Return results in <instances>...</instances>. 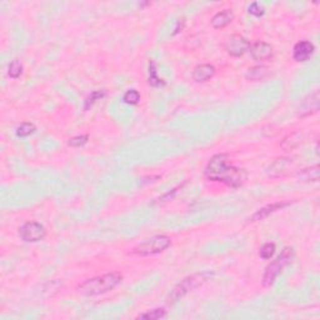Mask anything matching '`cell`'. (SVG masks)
<instances>
[{
	"label": "cell",
	"instance_id": "cell-22",
	"mask_svg": "<svg viewBox=\"0 0 320 320\" xmlns=\"http://www.w3.org/2000/svg\"><path fill=\"white\" fill-rule=\"evenodd\" d=\"M123 100H124V103L129 104V105H136V104L140 101V94H139V91L135 90V89H132V90H128L127 93L124 94Z\"/></svg>",
	"mask_w": 320,
	"mask_h": 320
},
{
	"label": "cell",
	"instance_id": "cell-16",
	"mask_svg": "<svg viewBox=\"0 0 320 320\" xmlns=\"http://www.w3.org/2000/svg\"><path fill=\"white\" fill-rule=\"evenodd\" d=\"M301 140H303V133L301 132H295L292 133L290 135L285 136L282 141V148H284L285 150H290V149L296 148V146L300 145Z\"/></svg>",
	"mask_w": 320,
	"mask_h": 320
},
{
	"label": "cell",
	"instance_id": "cell-24",
	"mask_svg": "<svg viewBox=\"0 0 320 320\" xmlns=\"http://www.w3.org/2000/svg\"><path fill=\"white\" fill-rule=\"evenodd\" d=\"M274 253H275V244L266 243L260 248L259 255H260L263 259H265V260H268V259H270L273 255H274Z\"/></svg>",
	"mask_w": 320,
	"mask_h": 320
},
{
	"label": "cell",
	"instance_id": "cell-18",
	"mask_svg": "<svg viewBox=\"0 0 320 320\" xmlns=\"http://www.w3.org/2000/svg\"><path fill=\"white\" fill-rule=\"evenodd\" d=\"M299 178H301L303 180L306 182H318L319 179V167L318 165H314V167L306 168L299 172Z\"/></svg>",
	"mask_w": 320,
	"mask_h": 320
},
{
	"label": "cell",
	"instance_id": "cell-11",
	"mask_svg": "<svg viewBox=\"0 0 320 320\" xmlns=\"http://www.w3.org/2000/svg\"><path fill=\"white\" fill-rule=\"evenodd\" d=\"M289 205H290L289 201H278V203L269 204V205L264 206V208L259 209L258 211H255V213L253 214V217L250 218V222H259V220L265 219V218L269 217L270 214L275 213V211L280 210V209L283 208H287V206Z\"/></svg>",
	"mask_w": 320,
	"mask_h": 320
},
{
	"label": "cell",
	"instance_id": "cell-25",
	"mask_svg": "<svg viewBox=\"0 0 320 320\" xmlns=\"http://www.w3.org/2000/svg\"><path fill=\"white\" fill-rule=\"evenodd\" d=\"M88 140H89L88 135H78L70 139L68 144H69L70 146H74V148H79V146L85 145V144L88 143Z\"/></svg>",
	"mask_w": 320,
	"mask_h": 320
},
{
	"label": "cell",
	"instance_id": "cell-1",
	"mask_svg": "<svg viewBox=\"0 0 320 320\" xmlns=\"http://www.w3.org/2000/svg\"><path fill=\"white\" fill-rule=\"evenodd\" d=\"M205 177L210 182L223 183L230 188L238 189L243 187L248 179L245 169L228 164L227 154H217L209 160L205 168Z\"/></svg>",
	"mask_w": 320,
	"mask_h": 320
},
{
	"label": "cell",
	"instance_id": "cell-10",
	"mask_svg": "<svg viewBox=\"0 0 320 320\" xmlns=\"http://www.w3.org/2000/svg\"><path fill=\"white\" fill-rule=\"evenodd\" d=\"M314 45L313 43L308 40H300L295 44L293 50V58L295 62L304 63L306 60L310 59V57L314 53Z\"/></svg>",
	"mask_w": 320,
	"mask_h": 320
},
{
	"label": "cell",
	"instance_id": "cell-12",
	"mask_svg": "<svg viewBox=\"0 0 320 320\" xmlns=\"http://www.w3.org/2000/svg\"><path fill=\"white\" fill-rule=\"evenodd\" d=\"M215 75V67L211 64H200L193 70V79L196 83L210 80Z\"/></svg>",
	"mask_w": 320,
	"mask_h": 320
},
{
	"label": "cell",
	"instance_id": "cell-15",
	"mask_svg": "<svg viewBox=\"0 0 320 320\" xmlns=\"http://www.w3.org/2000/svg\"><path fill=\"white\" fill-rule=\"evenodd\" d=\"M292 164V160L289 158H279L275 160L269 167V175L272 177H279L283 175L288 170V168Z\"/></svg>",
	"mask_w": 320,
	"mask_h": 320
},
{
	"label": "cell",
	"instance_id": "cell-17",
	"mask_svg": "<svg viewBox=\"0 0 320 320\" xmlns=\"http://www.w3.org/2000/svg\"><path fill=\"white\" fill-rule=\"evenodd\" d=\"M149 84L154 88H160V86L165 85V81L162 78L158 77V70H156V65L153 60L149 62V78H148Z\"/></svg>",
	"mask_w": 320,
	"mask_h": 320
},
{
	"label": "cell",
	"instance_id": "cell-3",
	"mask_svg": "<svg viewBox=\"0 0 320 320\" xmlns=\"http://www.w3.org/2000/svg\"><path fill=\"white\" fill-rule=\"evenodd\" d=\"M210 277V273H196V274L189 275V277L184 278L182 282L175 285L174 289L169 294V296H168V304L173 305V304L182 300L189 292H193L194 289L203 285Z\"/></svg>",
	"mask_w": 320,
	"mask_h": 320
},
{
	"label": "cell",
	"instance_id": "cell-26",
	"mask_svg": "<svg viewBox=\"0 0 320 320\" xmlns=\"http://www.w3.org/2000/svg\"><path fill=\"white\" fill-rule=\"evenodd\" d=\"M249 13H250L251 15H254V17L256 18H260L264 15V8L260 7L259 5V3H253V4H250V7H249Z\"/></svg>",
	"mask_w": 320,
	"mask_h": 320
},
{
	"label": "cell",
	"instance_id": "cell-14",
	"mask_svg": "<svg viewBox=\"0 0 320 320\" xmlns=\"http://www.w3.org/2000/svg\"><path fill=\"white\" fill-rule=\"evenodd\" d=\"M269 75V68L265 65H255L249 68L246 72V79L250 81H260L264 80Z\"/></svg>",
	"mask_w": 320,
	"mask_h": 320
},
{
	"label": "cell",
	"instance_id": "cell-6",
	"mask_svg": "<svg viewBox=\"0 0 320 320\" xmlns=\"http://www.w3.org/2000/svg\"><path fill=\"white\" fill-rule=\"evenodd\" d=\"M19 237L25 243H38L46 237V229L40 223L28 222L19 228Z\"/></svg>",
	"mask_w": 320,
	"mask_h": 320
},
{
	"label": "cell",
	"instance_id": "cell-13",
	"mask_svg": "<svg viewBox=\"0 0 320 320\" xmlns=\"http://www.w3.org/2000/svg\"><path fill=\"white\" fill-rule=\"evenodd\" d=\"M234 19V13L232 9H224L222 12L217 13L213 18H211L210 23L211 27L215 29H223L227 25H229L230 23Z\"/></svg>",
	"mask_w": 320,
	"mask_h": 320
},
{
	"label": "cell",
	"instance_id": "cell-21",
	"mask_svg": "<svg viewBox=\"0 0 320 320\" xmlns=\"http://www.w3.org/2000/svg\"><path fill=\"white\" fill-rule=\"evenodd\" d=\"M8 74L13 79H18L20 75L23 74V64L19 60H13L9 65V70H8Z\"/></svg>",
	"mask_w": 320,
	"mask_h": 320
},
{
	"label": "cell",
	"instance_id": "cell-5",
	"mask_svg": "<svg viewBox=\"0 0 320 320\" xmlns=\"http://www.w3.org/2000/svg\"><path fill=\"white\" fill-rule=\"evenodd\" d=\"M172 245V239L167 235H155L149 239L141 241L139 245L134 248V253L140 256L155 255V254L163 253Z\"/></svg>",
	"mask_w": 320,
	"mask_h": 320
},
{
	"label": "cell",
	"instance_id": "cell-20",
	"mask_svg": "<svg viewBox=\"0 0 320 320\" xmlns=\"http://www.w3.org/2000/svg\"><path fill=\"white\" fill-rule=\"evenodd\" d=\"M165 315H167V313H165L164 309L158 308V309H153V310L146 311V313L140 314L138 318L139 319H148V320H158V319L164 318Z\"/></svg>",
	"mask_w": 320,
	"mask_h": 320
},
{
	"label": "cell",
	"instance_id": "cell-19",
	"mask_svg": "<svg viewBox=\"0 0 320 320\" xmlns=\"http://www.w3.org/2000/svg\"><path fill=\"white\" fill-rule=\"evenodd\" d=\"M105 91L104 90H94L93 93H90V95L85 99V104H84V109L88 110L89 108H91L98 100L103 99L105 96Z\"/></svg>",
	"mask_w": 320,
	"mask_h": 320
},
{
	"label": "cell",
	"instance_id": "cell-8",
	"mask_svg": "<svg viewBox=\"0 0 320 320\" xmlns=\"http://www.w3.org/2000/svg\"><path fill=\"white\" fill-rule=\"evenodd\" d=\"M319 103H320V94L318 90H315L314 93L309 94L305 99L303 100V103L300 104L298 108V115L299 117H308V115L314 114L319 110Z\"/></svg>",
	"mask_w": 320,
	"mask_h": 320
},
{
	"label": "cell",
	"instance_id": "cell-23",
	"mask_svg": "<svg viewBox=\"0 0 320 320\" xmlns=\"http://www.w3.org/2000/svg\"><path fill=\"white\" fill-rule=\"evenodd\" d=\"M36 130L35 125L31 124V123H23L20 127H18L17 129V135L19 138H25V136H29L30 134H33Z\"/></svg>",
	"mask_w": 320,
	"mask_h": 320
},
{
	"label": "cell",
	"instance_id": "cell-9",
	"mask_svg": "<svg viewBox=\"0 0 320 320\" xmlns=\"http://www.w3.org/2000/svg\"><path fill=\"white\" fill-rule=\"evenodd\" d=\"M249 51L256 62H266V60L272 59L274 55L273 46L265 41H255L254 44H250Z\"/></svg>",
	"mask_w": 320,
	"mask_h": 320
},
{
	"label": "cell",
	"instance_id": "cell-4",
	"mask_svg": "<svg viewBox=\"0 0 320 320\" xmlns=\"http://www.w3.org/2000/svg\"><path fill=\"white\" fill-rule=\"evenodd\" d=\"M294 249L290 246L283 249V251L280 253V255L273 261L270 265H268L265 273H264L263 277V285L264 287H270V285L274 284L275 279L278 278V275L283 272L285 266L289 265L294 259Z\"/></svg>",
	"mask_w": 320,
	"mask_h": 320
},
{
	"label": "cell",
	"instance_id": "cell-7",
	"mask_svg": "<svg viewBox=\"0 0 320 320\" xmlns=\"http://www.w3.org/2000/svg\"><path fill=\"white\" fill-rule=\"evenodd\" d=\"M224 48L229 55L239 58L243 57L246 51H249L250 43H249L248 39H245L244 36L235 34V35L229 36V38L227 39V41H225L224 44Z\"/></svg>",
	"mask_w": 320,
	"mask_h": 320
},
{
	"label": "cell",
	"instance_id": "cell-2",
	"mask_svg": "<svg viewBox=\"0 0 320 320\" xmlns=\"http://www.w3.org/2000/svg\"><path fill=\"white\" fill-rule=\"evenodd\" d=\"M123 275L118 272L106 273V274L100 275V277L91 278V279L85 280L84 283L78 287V292L85 296H96L105 294L122 283Z\"/></svg>",
	"mask_w": 320,
	"mask_h": 320
}]
</instances>
